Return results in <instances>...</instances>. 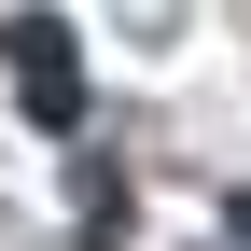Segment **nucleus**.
Instances as JSON below:
<instances>
[{"label":"nucleus","instance_id":"1","mask_svg":"<svg viewBox=\"0 0 251 251\" xmlns=\"http://www.w3.org/2000/svg\"><path fill=\"white\" fill-rule=\"evenodd\" d=\"M0 56H14V98L42 112V126H84V56H70V28H56V14H14V28H0Z\"/></svg>","mask_w":251,"mask_h":251},{"label":"nucleus","instance_id":"2","mask_svg":"<svg viewBox=\"0 0 251 251\" xmlns=\"http://www.w3.org/2000/svg\"><path fill=\"white\" fill-rule=\"evenodd\" d=\"M237 237H251V209H237Z\"/></svg>","mask_w":251,"mask_h":251}]
</instances>
